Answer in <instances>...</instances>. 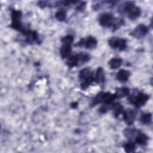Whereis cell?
Wrapping results in <instances>:
<instances>
[{
  "label": "cell",
  "mask_w": 153,
  "mask_h": 153,
  "mask_svg": "<svg viewBox=\"0 0 153 153\" xmlns=\"http://www.w3.org/2000/svg\"><path fill=\"white\" fill-rule=\"evenodd\" d=\"M98 22L100 26L108 28L112 27L114 30L118 29L124 24L123 19L115 17L112 14L109 13L100 14L98 17Z\"/></svg>",
  "instance_id": "cell-1"
},
{
  "label": "cell",
  "mask_w": 153,
  "mask_h": 153,
  "mask_svg": "<svg viewBox=\"0 0 153 153\" xmlns=\"http://www.w3.org/2000/svg\"><path fill=\"white\" fill-rule=\"evenodd\" d=\"M118 11L120 13L126 14L127 17L131 20L139 18L141 14L140 7L136 6L133 2L126 1L120 6Z\"/></svg>",
  "instance_id": "cell-2"
},
{
  "label": "cell",
  "mask_w": 153,
  "mask_h": 153,
  "mask_svg": "<svg viewBox=\"0 0 153 153\" xmlns=\"http://www.w3.org/2000/svg\"><path fill=\"white\" fill-rule=\"evenodd\" d=\"M117 97L115 94L109 92H101L98 93L91 101L90 106L93 107L99 103H103L104 105H109L114 103Z\"/></svg>",
  "instance_id": "cell-3"
},
{
  "label": "cell",
  "mask_w": 153,
  "mask_h": 153,
  "mask_svg": "<svg viewBox=\"0 0 153 153\" xmlns=\"http://www.w3.org/2000/svg\"><path fill=\"white\" fill-rule=\"evenodd\" d=\"M90 59V56L88 54L85 52H81L78 54L70 56L66 61V65L70 68L78 66L83 65Z\"/></svg>",
  "instance_id": "cell-4"
},
{
  "label": "cell",
  "mask_w": 153,
  "mask_h": 153,
  "mask_svg": "<svg viewBox=\"0 0 153 153\" xmlns=\"http://www.w3.org/2000/svg\"><path fill=\"white\" fill-rule=\"evenodd\" d=\"M11 23L10 25V27L17 31L22 32L23 35L28 30L25 29L23 25V23L22 22V13L20 10H12L11 13Z\"/></svg>",
  "instance_id": "cell-5"
},
{
  "label": "cell",
  "mask_w": 153,
  "mask_h": 153,
  "mask_svg": "<svg viewBox=\"0 0 153 153\" xmlns=\"http://www.w3.org/2000/svg\"><path fill=\"white\" fill-rule=\"evenodd\" d=\"M78 77L82 82L81 84V88L85 90L93 82L94 78L93 72L90 68H85L81 69L78 75Z\"/></svg>",
  "instance_id": "cell-6"
},
{
  "label": "cell",
  "mask_w": 153,
  "mask_h": 153,
  "mask_svg": "<svg viewBox=\"0 0 153 153\" xmlns=\"http://www.w3.org/2000/svg\"><path fill=\"white\" fill-rule=\"evenodd\" d=\"M149 96L142 92H134L133 94L128 95V102L133 105L136 108L143 106L148 100Z\"/></svg>",
  "instance_id": "cell-7"
},
{
  "label": "cell",
  "mask_w": 153,
  "mask_h": 153,
  "mask_svg": "<svg viewBox=\"0 0 153 153\" xmlns=\"http://www.w3.org/2000/svg\"><path fill=\"white\" fill-rule=\"evenodd\" d=\"M74 37L71 35H68L62 39V46L60 48V54L62 59L68 58L72 51V44Z\"/></svg>",
  "instance_id": "cell-8"
},
{
  "label": "cell",
  "mask_w": 153,
  "mask_h": 153,
  "mask_svg": "<svg viewBox=\"0 0 153 153\" xmlns=\"http://www.w3.org/2000/svg\"><path fill=\"white\" fill-rule=\"evenodd\" d=\"M108 44L112 48L119 51H123L127 48V40L122 38L112 37L109 39Z\"/></svg>",
  "instance_id": "cell-9"
},
{
  "label": "cell",
  "mask_w": 153,
  "mask_h": 153,
  "mask_svg": "<svg viewBox=\"0 0 153 153\" xmlns=\"http://www.w3.org/2000/svg\"><path fill=\"white\" fill-rule=\"evenodd\" d=\"M97 44V39L92 36H88L85 38H81L75 44V46L84 47L87 49H93L96 47Z\"/></svg>",
  "instance_id": "cell-10"
},
{
  "label": "cell",
  "mask_w": 153,
  "mask_h": 153,
  "mask_svg": "<svg viewBox=\"0 0 153 153\" xmlns=\"http://www.w3.org/2000/svg\"><path fill=\"white\" fill-rule=\"evenodd\" d=\"M149 32L148 27L143 24L137 25L133 30L131 32V35L137 39H140L144 37Z\"/></svg>",
  "instance_id": "cell-11"
},
{
  "label": "cell",
  "mask_w": 153,
  "mask_h": 153,
  "mask_svg": "<svg viewBox=\"0 0 153 153\" xmlns=\"http://www.w3.org/2000/svg\"><path fill=\"white\" fill-rule=\"evenodd\" d=\"M122 114L126 123L129 126L132 125L136 117V111L133 109H127L124 110Z\"/></svg>",
  "instance_id": "cell-12"
},
{
  "label": "cell",
  "mask_w": 153,
  "mask_h": 153,
  "mask_svg": "<svg viewBox=\"0 0 153 153\" xmlns=\"http://www.w3.org/2000/svg\"><path fill=\"white\" fill-rule=\"evenodd\" d=\"M26 38V41L28 44H33L39 42V35L36 31L27 30L24 34Z\"/></svg>",
  "instance_id": "cell-13"
},
{
  "label": "cell",
  "mask_w": 153,
  "mask_h": 153,
  "mask_svg": "<svg viewBox=\"0 0 153 153\" xmlns=\"http://www.w3.org/2000/svg\"><path fill=\"white\" fill-rule=\"evenodd\" d=\"M134 138L135 143L140 145H146L148 140V137L145 133L139 130H137Z\"/></svg>",
  "instance_id": "cell-14"
},
{
  "label": "cell",
  "mask_w": 153,
  "mask_h": 153,
  "mask_svg": "<svg viewBox=\"0 0 153 153\" xmlns=\"http://www.w3.org/2000/svg\"><path fill=\"white\" fill-rule=\"evenodd\" d=\"M130 76V71L122 69H120L117 74V79L121 82H125L128 81Z\"/></svg>",
  "instance_id": "cell-15"
},
{
  "label": "cell",
  "mask_w": 153,
  "mask_h": 153,
  "mask_svg": "<svg viewBox=\"0 0 153 153\" xmlns=\"http://www.w3.org/2000/svg\"><path fill=\"white\" fill-rule=\"evenodd\" d=\"M94 82L97 83H103L105 81V74L102 68L99 67L97 69L94 76Z\"/></svg>",
  "instance_id": "cell-16"
},
{
  "label": "cell",
  "mask_w": 153,
  "mask_h": 153,
  "mask_svg": "<svg viewBox=\"0 0 153 153\" xmlns=\"http://www.w3.org/2000/svg\"><path fill=\"white\" fill-rule=\"evenodd\" d=\"M109 109H112L114 112V115L115 118H117L120 114H121L124 111L123 107L119 103H112V104L108 105Z\"/></svg>",
  "instance_id": "cell-17"
},
{
  "label": "cell",
  "mask_w": 153,
  "mask_h": 153,
  "mask_svg": "<svg viewBox=\"0 0 153 153\" xmlns=\"http://www.w3.org/2000/svg\"><path fill=\"white\" fill-rule=\"evenodd\" d=\"M117 99L122 98L128 96L130 94V89L126 87L118 88L116 89V91L114 93Z\"/></svg>",
  "instance_id": "cell-18"
},
{
  "label": "cell",
  "mask_w": 153,
  "mask_h": 153,
  "mask_svg": "<svg viewBox=\"0 0 153 153\" xmlns=\"http://www.w3.org/2000/svg\"><path fill=\"white\" fill-rule=\"evenodd\" d=\"M122 63H123V60L121 58L114 57L109 61L108 65L111 69H117L121 66Z\"/></svg>",
  "instance_id": "cell-19"
},
{
  "label": "cell",
  "mask_w": 153,
  "mask_h": 153,
  "mask_svg": "<svg viewBox=\"0 0 153 153\" xmlns=\"http://www.w3.org/2000/svg\"><path fill=\"white\" fill-rule=\"evenodd\" d=\"M140 121L143 124L149 125L152 121V114L151 113H143L142 114L140 118Z\"/></svg>",
  "instance_id": "cell-20"
},
{
  "label": "cell",
  "mask_w": 153,
  "mask_h": 153,
  "mask_svg": "<svg viewBox=\"0 0 153 153\" xmlns=\"http://www.w3.org/2000/svg\"><path fill=\"white\" fill-rule=\"evenodd\" d=\"M55 17L58 21H64L66 17V11L64 9L59 10L55 14Z\"/></svg>",
  "instance_id": "cell-21"
},
{
  "label": "cell",
  "mask_w": 153,
  "mask_h": 153,
  "mask_svg": "<svg viewBox=\"0 0 153 153\" xmlns=\"http://www.w3.org/2000/svg\"><path fill=\"white\" fill-rule=\"evenodd\" d=\"M123 148L126 152H133L135 151L136 146L134 142L129 141L123 145Z\"/></svg>",
  "instance_id": "cell-22"
},
{
  "label": "cell",
  "mask_w": 153,
  "mask_h": 153,
  "mask_svg": "<svg viewBox=\"0 0 153 153\" xmlns=\"http://www.w3.org/2000/svg\"><path fill=\"white\" fill-rule=\"evenodd\" d=\"M85 2H80V4H79L77 7H76V10L78 11H82L85 8Z\"/></svg>",
  "instance_id": "cell-23"
},
{
  "label": "cell",
  "mask_w": 153,
  "mask_h": 153,
  "mask_svg": "<svg viewBox=\"0 0 153 153\" xmlns=\"http://www.w3.org/2000/svg\"><path fill=\"white\" fill-rule=\"evenodd\" d=\"M77 106H78V103L77 102H73L72 103V105H71L72 108H75L77 107Z\"/></svg>",
  "instance_id": "cell-24"
}]
</instances>
